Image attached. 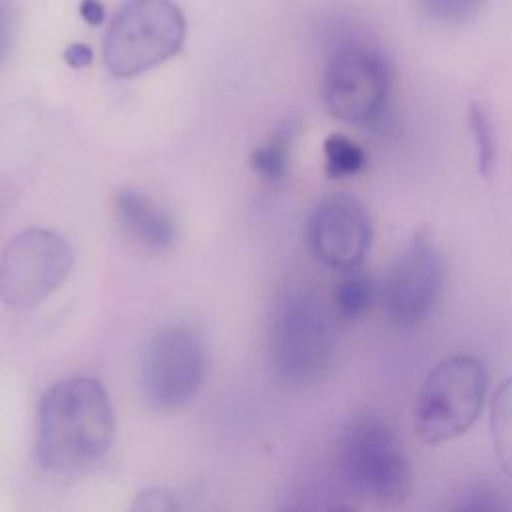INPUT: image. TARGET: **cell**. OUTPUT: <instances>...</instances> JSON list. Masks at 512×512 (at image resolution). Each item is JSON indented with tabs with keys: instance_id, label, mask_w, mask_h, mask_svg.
<instances>
[{
	"instance_id": "1",
	"label": "cell",
	"mask_w": 512,
	"mask_h": 512,
	"mask_svg": "<svg viewBox=\"0 0 512 512\" xmlns=\"http://www.w3.org/2000/svg\"><path fill=\"white\" fill-rule=\"evenodd\" d=\"M114 430V410L98 378L60 380L38 404L36 458L56 474L80 472L108 452Z\"/></svg>"
},
{
	"instance_id": "2",
	"label": "cell",
	"mask_w": 512,
	"mask_h": 512,
	"mask_svg": "<svg viewBox=\"0 0 512 512\" xmlns=\"http://www.w3.org/2000/svg\"><path fill=\"white\" fill-rule=\"evenodd\" d=\"M334 348V312L306 288L286 290L270 318V358L278 378L292 386L320 380Z\"/></svg>"
},
{
	"instance_id": "3",
	"label": "cell",
	"mask_w": 512,
	"mask_h": 512,
	"mask_svg": "<svg viewBox=\"0 0 512 512\" xmlns=\"http://www.w3.org/2000/svg\"><path fill=\"white\" fill-rule=\"evenodd\" d=\"M340 466L354 490L380 508H400L412 494L414 478L406 450L378 414H360L346 424Z\"/></svg>"
},
{
	"instance_id": "4",
	"label": "cell",
	"mask_w": 512,
	"mask_h": 512,
	"mask_svg": "<svg viewBox=\"0 0 512 512\" xmlns=\"http://www.w3.org/2000/svg\"><path fill=\"white\" fill-rule=\"evenodd\" d=\"M186 20L172 0H126L104 38V62L118 78H134L172 58L184 42Z\"/></svg>"
},
{
	"instance_id": "5",
	"label": "cell",
	"mask_w": 512,
	"mask_h": 512,
	"mask_svg": "<svg viewBox=\"0 0 512 512\" xmlns=\"http://www.w3.org/2000/svg\"><path fill=\"white\" fill-rule=\"evenodd\" d=\"M488 388L484 364L474 356L442 360L426 376L414 406V430L426 444L466 434L478 420Z\"/></svg>"
},
{
	"instance_id": "6",
	"label": "cell",
	"mask_w": 512,
	"mask_h": 512,
	"mask_svg": "<svg viewBox=\"0 0 512 512\" xmlns=\"http://www.w3.org/2000/svg\"><path fill=\"white\" fill-rule=\"evenodd\" d=\"M392 70L386 56L368 42H340L328 56L322 78L326 110L340 122L374 124L388 104Z\"/></svg>"
},
{
	"instance_id": "7",
	"label": "cell",
	"mask_w": 512,
	"mask_h": 512,
	"mask_svg": "<svg viewBox=\"0 0 512 512\" xmlns=\"http://www.w3.org/2000/svg\"><path fill=\"white\" fill-rule=\"evenodd\" d=\"M206 352L188 326H166L146 344L140 362V394L144 404L162 414L188 406L202 388Z\"/></svg>"
},
{
	"instance_id": "8",
	"label": "cell",
	"mask_w": 512,
	"mask_h": 512,
	"mask_svg": "<svg viewBox=\"0 0 512 512\" xmlns=\"http://www.w3.org/2000/svg\"><path fill=\"white\" fill-rule=\"evenodd\" d=\"M72 264L64 236L48 228L22 230L0 256V298L18 310L34 308L64 284Z\"/></svg>"
},
{
	"instance_id": "9",
	"label": "cell",
	"mask_w": 512,
	"mask_h": 512,
	"mask_svg": "<svg viewBox=\"0 0 512 512\" xmlns=\"http://www.w3.org/2000/svg\"><path fill=\"white\" fill-rule=\"evenodd\" d=\"M446 284L444 258L426 230H418L398 252L378 288L386 318L398 328H414L438 308Z\"/></svg>"
},
{
	"instance_id": "10",
	"label": "cell",
	"mask_w": 512,
	"mask_h": 512,
	"mask_svg": "<svg viewBox=\"0 0 512 512\" xmlns=\"http://www.w3.org/2000/svg\"><path fill=\"white\" fill-rule=\"evenodd\" d=\"M306 236L318 262L338 272H352L370 250L372 220L358 198L338 192L316 204Z\"/></svg>"
},
{
	"instance_id": "11",
	"label": "cell",
	"mask_w": 512,
	"mask_h": 512,
	"mask_svg": "<svg viewBox=\"0 0 512 512\" xmlns=\"http://www.w3.org/2000/svg\"><path fill=\"white\" fill-rule=\"evenodd\" d=\"M114 218L120 232L140 250L164 252L176 240L172 214L140 190H120L114 198Z\"/></svg>"
},
{
	"instance_id": "12",
	"label": "cell",
	"mask_w": 512,
	"mask_h": 512,
	"mask_svg": "<svg viewBox=\"0 0 512 512\" xmlns=\"http://www.w3.org/2000/svg\"><path fill=\"white\" fill-rule=\"evenodd\" d=\"M376 298L378 286L374 284V280L368 274L352 270L346 272V276L334 288L332 312L344 322H354L368 314Z\"/></svg>"
},
{
	"instance_id": "13",
	"label": "cell",
	"mask_w": 512,
	"mask_h": 512,
	"mask_svg": "<svg viewBox=\"0 0 512 512\" xmlns=\"http://www.w3.org/2000/svg\"><path fill=\"white\" fill-rule=\"evenodd\" d=\"M468 130L472 134L478 174L482 178L490 180L496 172L498 140H496L490 112L486 110V106L480 100H470V104H468Z\"/></svg>"
},
{
	"instance_id": "14",
	"label": "cell",
	"mask_w": 512,
	"mask_h": 512,
	"mask_svg": "<svg viewBox=\"0 0 512 512\" xmlns=\"http://www.w3.org/2000/svg\"><path fill=\"white\" fill-rule=\"evenodd\" d=\"M490 432L496 458L506 476L512 478V376L498 386L492 398Z\"/></svg>"
},
{
	"instance_id": "15",
	"label": "cell",
	"mask_w": 512,
	"mask_h": 512,
	"mask_svg": "<svg viewBox=\"0 0 512 512\" xmlns=\"http://www.w3.org/2000/svg\"><path fill=\"white\" fill-rule=\"evenodd\" d=\"M292 132L278 130L266 138L250 156L252 170L266 182H278L284 178L290 160Z\"/></svg>"
},
{
	"instance_id": "16",
	"label": "cell",
	"mask_w": 512,
	"mask_h": 512,
	"mask_svg": "<svg viewBox=\"0 0 512 512\" xmlns=\"http://www.w3.org/2000/svg\"><path fill=\"white\" fill-rule=\"evenodd\" d=\"M324 170L328 178H346L364 170L368 158L360 144L342 136L330 134L324 144Z\"/></svg>"
},
{
	"instance_id": "17",
	"label": "cell",
	"mask_w": 512,
	"mask_h": 512,
	"mask_svg": "<svg viewBox=\"0 0 512 512\" xmlns=\"http://www.w3.org/2000/svg\"><path fill=\"white\" fill-rule=\"evenodd\" d=\"M486 0H416L420 12L436 24L460 26L478 16Z\"/></svg>"
},
{
	"instance_id": "18",
	"label": "cell",
	"mask_w": 512,
	"mask_h": 512,
	"mask_svg": "<svg viewBox=\"0 0 512 512\" xmlns=\"http://www.w3.org/2000/svg\"><path fill=\"white\" fill-rule=\"evenodd\" d=\"M450 512H512V504L502 490L482 482L468 486Z\"/></svg>"
},
{
	"instance_id": "19",
	"label": "cell",
	"mask_w": 512,
	"mask_h": 512,
	"mask_svg": "<svg viewBox=\"0 0 512 512\" xmlns=\"http://www.w3.org/2000/svg\"><path fill=\"white\" fill-rule=\"evenodd\" d=\"M128 512H180V506L168 490L146 488L134 496Z\"/></svg>"
},
{
	"instance_id": "20",
	"label": "cell",
	"mask_w": 512,
	"mask_h": 512,
	"mask_svg": "<svg viewBox=\"0 0 512 512\" xmlns=\"http://www.w3.org/2000/svg\"><path fill=\"white\" fill-rule=\"evenodd\" d=\"M10 50V18L6 14V8L0 2V66L6 60Z\"/></svg>"
},
{
	"instance_id": "21",
	"label": "cell",
	"mask_w": 512,
	"mask_h": 512,
	"mask_svg": "<svg viewBox=\"0 0 512 512\" xmlns=\"http://www.w3.org/2000/svg\"><path fill=\"white\" fill-rule=\"evenodd\" d=\"M66 60L72 66H84L90 62V50L84 44H72L66 52Z\"/></svg>"
},
{
	"instance_id": "22",
	"label": "cell",
	"mask_w": 512,
	"mask_h": 512,
	"mask_svg": "<svg viewBox=\"0 0 512 512\" xmlns=\"http://www.w3.org/2000/svg\"><path fill=\"white\" fill-rule=\"evenodd\" d=\"M82 16L90 22V24H100L104 18V10L102 4L98 0H84L82 4Z\"/></svg>"
},
{
	"instance_id": "23",
	"label": "cell",
	"mask_w": 512,
	"mask_h": 512,
	"mask_svg": "<svg viewBox=\"0 0 512 512\" xmlns=\"http://www.w3.org/2000/svg\"><path fill=\"white\" fill-rule=\"evenodd\" d=\"M328 512H356L354 508H350V506H344V504H338V506H334V508H330Z\"/></svg>"
}]
</instances>
